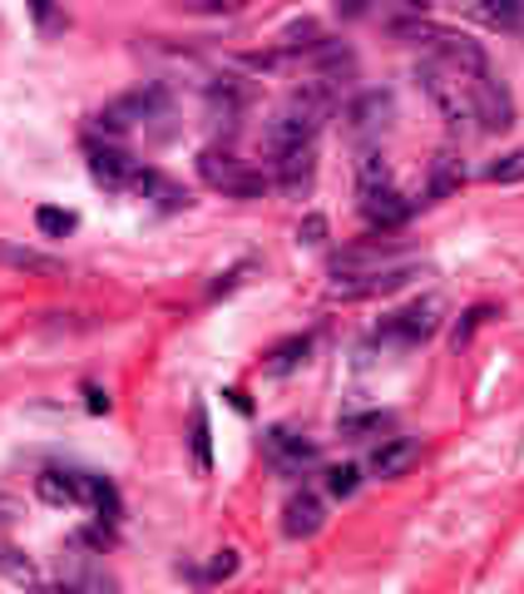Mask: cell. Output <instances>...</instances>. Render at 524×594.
I'll use <instances>...</instances> for the list:
<instances>
[{"label": "cell", "mask_w": 524, "mask_h": 594, "mask_svg": "<svg viewBox=\"0 0 524 594\" xmlns=\"http://www.w3.org/2000/svg\"><path fill=\"white\" fill-rule=\"evenodd\" d=\"M85 153H89L95 183H105V189H115V193H129L133 173H139V159H133V153H125L119 145H95V139L85 145Z\"/></svg>", "instance_id": "ba28073f"}, {"label": "cell", "mask_w": 524, "mask_h": 594, "mask_svg": "<svg viewBox=\"0 0 524 594\" xmlns=\"http://www.w3.org/2000/svg\"><path fill=\"white\" fill-rule=\"evenodd\" d=\"M10 520H15V500L0 496V526H10Z\"/></svg>", "instance_id": "1f68e13d"}, {"label": "cell", "mask_w": 524, "mask_h": 594, "mask_svg": "<svg viewBox=\"0 0 524 594\" xmlns=\"http://www.w3.org/2000/svg\"><path fill=\"white\" fill-rule=\"evenodd\" d=\"M0 268L10 273H30V278H69V263L55 253L25 248V243H0Z\"/></svg>", "instance_id": "8fae6325"}, {"label": "cell", "mask_w": 524, "mask_h": 594, "mask_svg": "<svg viewBox=\"0 0 524 594\" xmlns=\"http://www.w3.org/2000/svg\"><path fill=\"white\" fill-rule=\"evenodd\" d=\"M356 199H362V219L372 229H400L410 219V209H416L392 183V163L382 159L376 145L362 149V159H356Z\"/></svg>", "instance_id": "6da1fadb"}, {"label": "cell", "mask_w": 524, "mask_h": 594, "mask_svg": "<svg viewBox=\"0 0 524 594\" xmlns=\"http://www.w3.org/2000/svg\"><path fill=\"white\" fill-rule=\"evenodd\" d=\"M20 550H0V575H10L15 580V585H35V565H30V560H15Z\"/></svg>", "instance_id": "484cf974"}, {"label": "cell", "mask_w": 524, "mask_h": 594, "mask_svg": "<svg viewBox=\"0 0 524 594\" xmlns=\"http://www.w3.org/2000/svg\"><path fill=\"white\" fill-rule=\"evenodd\" d=\"M169 115H173L169 89L143 85V89H129V95L109 99V105L95 115V125L105 129L109 139H125V135H143L149 125H159V119H169Z\"/></svg>", "instance_id": "7a4b0ae2"}, {"label": "cell", "mask_w": 524, "mask_h": 594, "mask_svg": "<svg viewBox=\"0 0 524 594\" xmlns=\"http://www.w3.org/2000/svg\"><path fill=\"white\" fill-rule=\"evenodd\" d=\"M183 10H199V15H233L243 0H179Z\"/></svg>", "instance_id": "83f0119b"}, {"label": "cell", "mask_w": 524, "mask_h": 594, "mask_svg": "<svg viewBox=\"0 0 524 594\" xmlns=\"http://www.w3.org/2000/svg\"><path fill=\"white\" fill-rule=\"evenodd\" d=\"M460 179H466V173L456 169V159H450V153H440V159H436V183H430V199H446L450 189H460Z\"/></svg>", "instance_id": "cb8c5ba5"}, {"label": "cell", "mask_w": 524, "mask_h": 594, "mask_svg": "<svg viewBox=\"0 0 524 594\" xmlns=\"http://www.w3.org/2000/svg\"><path fill=\"white\" fill-rule=\"evenodd\" d=\"M307 179H312V149L272 153V183H282V189H302Z\"/></svg>", "instance_id": "2e32d148"}, {"label": "cell", "mask_w": 524, "mask_h": 594, "mask_svg": "<svg viewBox=\"0 0 524 594\" xmlns=\"http://www.w3.org/2000/svg\"><path fill=\"white\" fill-rule=\"evenodd\" d=\"M233 570H238V555H233V550H218V560L208 565V575H203V580H228Z\"/></svg>", "instance_id": "f1b7e54d"}, {"label": "cell", "mask_w": 524, "mask_h": 594, "mask_svg": "<svg viewBox=\"0 0 524 594\" xmlns=\"http://www.w3.org/2000/svg\"><path fill=\"white\" fill-rule=\"evenodd\" d=\"M322 526H327V506L312 490H297L282 506V535L287 540H312V535H322Z\"/></svg>", "instance_id": "30bf717a"}, {"label": "cell", "mask_w": 524, "mask_h": 594, "mask_svg": "<svg viewBox=\"0 0 524 594\" xmlns=\"http://www.w3.org/2000/svg\"><path fill=\"white\" fill-rule=\"evenodd\" d=\"M490 317H495V307H490V303L470 307V312H466V322H460V327H456V337H450V342H456V347H466V342H470V337H475V327H480V322H490Z\"/></svg>", "instance_id": "4316f807"}, {"label": "cell", "mask_w": 524, "mask_h": 594, "mask_svg": "<svg viewBox=\"0 0 524 594\" xmlns=\"http://www.w3.org/2000/svg\"><path fill=\"white\" fill-rule=\"evenodd\" d=\"M25 6H30V15H35V30H40V35H65L69 15L55 6V0H25Z\"/></svg>", "instance_id": "7402d4cb"}, {"label": "cell", "mask_w": 524, "mask_h": 594, "mask_svg": "<svg viewBox=\"0 0 524 594\" xmlns=\"http://www.w3.org/2000/svg\"><path fill=\"white\" fill-rule=\"evenodd\" d=\"M85 406H89V412H109V392H99V386L89 382L85 386Z\"/></svg>", "instance_id": "4dcf8cb0"}, {"label": "cell", "mask_w": 524, "mask_h": 594, "mask_svg": "<svg viewBox=\"0 0 524 594\" xmlns=\"http://www.w3.org/2000/svg\"><path fill=\"white\" fill-rule=\"evenodd\" d=\"M436 327H440V303L436 297H426V303L400 307V312L386 317V322L376 327L372 342L376 347H420L426 337H436Z\"/></svg>", "instance_id": "277c9868"}, {"label": "cell", "mask_w": 524, "mask_h": 594, "mask_svg": "<svg viewBox=\"0 0 524 594\" xmlns=\"http://www.w3.org/2000/svg\"><path fill=\"white\" fill-rule=\"evenodd\" d=\"M312 357V332H302V337H287V342H277L272 347V357H267V376H287V372H297V367Z\"/></svg>", "instance_id": "e0dca14e"}, {"label": "cell", "mask_w": 524, "mask_h": 594, "mask_svg": "<svg viewBox=\"0 0 524 594\" xmlns=\"http://www.w3.org/2000/svg\"><path fill=\"white\" fill-rule=\"evenodd\" d=\"M416 460H420V446L410 442V436H392V442H382L372 450V476L396 480V476H406Z\"/></svg>", "instance_id": "5bb4252c"}, {"label": "cell", "mask_w": 524, "mask_h": 594, "mask_svg": "<svg viewBox=\"0 0 524 594\" xmlns=\"http://www.w3.org/2000/svg\"><path fill=\"white\" fill-rule=\"evenodd\" d=\"M336 432L346 436V442H366V436H382L392 432V412H366V416H342L336 422Z\"/></svg>", "instance_id": "d6986e66"}, {"label": "cell", "mask_w": 524, "mask_h": 594, "mask_svg": "<svg viewBox=\"0 0 524 594\" xmlns=\"http://www.w3.org/2000/svg\"><path fill=\"white\" fill-rule=\"evenodd\" d=\"M406 258V248H400L396 238H376V243H356V248L336 253L332 258V278H346V273H372V268H386V263H400Z\"/></svg>", "instance_id": "9c48e42d"}, {"label": "cell", "mask_w": 524, "mask_h": 594, "mask_svg": "<svg viewBox=\"0 0 524 594\" xmlns=\"http://www.w3.org/2000/svg\"><path fill=\"white\" fill-rule=\"evenodd\" d=\"M410 278H426V268H416L410 258H400V263H386V268H372V273H346V278H332V297H346V303H356V297H382V293L406 288Z\"/></svg>", "instance_id": "5b68a950"}, {"label": "cell", "mask_w": 524, "mask_h": 594, "mask_svg": "<svg viewBox=\"0 0 524 594\" xmlns=\"http://www.w3.org/2000/svg\"><path fill=\"white\" fill-rule=\"evenodd\" d=\"M356 486H362V470H356V466H332V470H327V490H332L336 500L356 496Z\"/></svg>", "instance_id": "d4e9b609"}, {"label": "cell", "mask_w": 524, "mask_h": 594, "mask_svg": "<svg viewBox=\"0 0 524 594\" xmlns=\"http://www.w3.org/2000/svg\"><path fill=\"white\" fill-rule=\"evenodd\" d=\"M193 466L208 476L213 470V436H208V412L203 406H193Z\"/></svg>", "instance_id": "ffe728a7"}, {"label": "cell", "mask_w": 524, "mask_h": 594, "mask_svg": "<svg viewBox=\"0 0 524 594\" xmlns=\"http://www.w3.org/2000/svg\"><path fill=\"white\" fill-rule=\"evenodd\" d=\"M75 490H79V506L99 510L105 520H119V490L109 486L105 476H89V470H75Z\"/></svg>", "instance_id": "9a60e30c"}, {"label": "cell", "mask_w": 524, "mask_h": 594, "mask_svg": "<svg viewBox=\"0 0 524 594\" xmlns=\"http://www.w3.org/2000/svg\"><path fill=\"white\" fill-rule=\"evenodd\" d=\"M392 115H396V105H392L386 89H366V95H356L352 105H346V135H352V145H362V149L382 145V135L392 129Z\"/></svg>", "instance_id": "8992f818"}, {"label": "cell", "mask_w": 524, "mask_h": 594, "mask_svg": "<svg viewBox=\"0 0 524 594\" xmlns=\"http://www.w3.org/2000/svg\"><path fill=\"white\" fill-rule=\"evenodd\" d=\"M35 490H40V500H50V506H79L75 470H40Z\"/></svg>", "instance_id": "ac0fdd59"}, {"label": "cell", "mask_w": 524, "mask_h": 594, "mask_svg": "<svg viewBox=\"0 0 524 594\" xmlns=\"http://www.w3.org/2000/svg\"><path fill=\"white\" fill-rule=\"evenodd\" d=\"M322 233H327V219H322V213H312V219H302L297 238H302V243H322Z\"/></svg>", "instance_id": "f546056e"}, {"label": "cell", "mask_w": 524, "mask_h": 594, "mask_svg": "<svg viewBox=\"0 0 524 594\" xmlns=\"http://www.w3.org/2000/svg\"><path fill=\"white\" fill-rule=\"evenodd\" d=\"M35 223H40V233L45 238H65V233H75V213L69 209H35Z\"/></svg>", "instance_id": "603a6c76"}, {"label": "cell", "mask_w": 524, "mask_h": 594, "mask_svg": "<svg viewBox=\"0 0 524 594\" xmlns=\"http://www.w3.org/2000/svg\"><path fill=\"white\" fill-rule=\"evenodd\" d=\"M129 193H139V199H149V203H159V209H169V213H179V209H189V189H179V183L169 179V173H159V169H149V163H139V173H133V183H129Z\"/></svg>", "instance_id": "4fadbf2b"}, {"label": "cell", "mask_w": 524, "mask_h": 594, "mask_svg": "<svg viewBox=\"0 0 524 594\" xmlns=\"http://www.w3.org/2000/svg\"><path fill=\"white\" fill-rule=\"evenodd\" d=\"M485 183H524V145L500 153L495 163H485Z\"/></svg>", "instance_id": "44dd1931"}, {"label": "cell", "mask_w": 524, "mask_h": 594, "mask_svg": "<svg viewBox=\"0 0 524 594\" xmlns=\"http://www.w3.org/2000/svg\"><path fill=\"white\" fill-rule=\"evenodd\" d=\"M460 6H466V15H475L485 30L524 40V0H460Z\"/></svg>", "instance_id": "7c38bea8"}, {"label": "cell", "mask_w": 524, "mask_h": 594, "mask_svg": "<svg viewBox=\"0 0 524 594\" xmlns=\"http://www.w3.org/2000/svg\"><path fill=\"white\" fill-rule=\"evenodd\" d=\"M199 173L208 189L228 193V199H263V193L272 189V173L253 169L248 159H238V153H228V149H203Z\"/></svg>", "instance_id": "3957f363"}, {"label": "cell", "mask_w": 524, "mask_h": 594, "mask_svg": "<svg viewBox=\"0 0 524 594\" xmlns=\"http://www.w3.org/2000/svg\"><path fill=\"white\" fill-rule=\"evenodd\" d=\"M263 450H267V460H272L282 476H302L307 466H317V442L297 436L292 426H272V432L263 436Z\"/></svg>", "instance_id": "52a82bcc"}]
</instances>
